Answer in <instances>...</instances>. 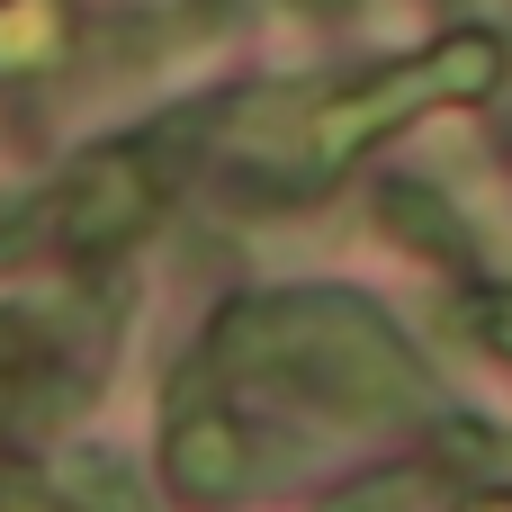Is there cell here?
<instances>
[{
	"instance_id": "cell-1",
	"label": "cell",
	"mask_w": 512,
	"mask_h": 512,
	"mask_svg": "<svg viewBox=\"0 0 512 512\" xmlns=\"http://www.w3.org/2000/svg\"><path fill=\"white\" fill-rule=\"evenodd\" d=\"M216 360L270 378V387H297L333 414H423L432 405V378L396 342V324L360 297H333V288L234 306L216 324Z\"/></svg>"
},
{
	"instance_id": "cell-2",
	"label": "cell",
	"mask_w": 512,
	"mask_h": 512,
	"mask_svg": "<svg viewBox=\"0 0 512 512\" xmlns=\"http://www.w3.org/2000/svg\"><path fill=\"white\" fill-rule=\"evenodd\" d=\"M495 81H504V36L459 27V36H441V45H423V54L387 63V72H360V81H342L324 99H297V171L333 180L351 153H369L405 117L450 108V99H486Z\"/></svg>"
},
{
	"instance_id": "cell-3",
	"label": "cell",
	"mask_w": 512,
	"mask_h": 512,
	"mask_svg": "<svg viewBox=\"0 0 512 512\" xmlns=\"http://www.w3.org/2000/svg\"><path fill=\"white\" fill-rule=\"evenodd\" d=\"M153 198H162L153 162H144L135 144H99V153H81V162L63 171V189H54V243L81 252V261H99V252H117V243L153 216Z\"/></svg>"
},
{
	"instance_id": "cell-4",
	"label": "cell",
	"mask_w": 512,
	"mask_h": 512,
	"mask_svg": "<svg viewBox=\"0 0 512 512\" xmlns=\"http://www.w3.org/2000/svg\"><path fill=\"white\" fill-rule=\"evenodd\" d=\"M162 477L189 495V504H234L252 477H261V450L234 414H180L171 441H162Z\"/></svg>"
},
{
	"instance_id": "cell-5",
	"label": "cell",
	"mask_w": 512,
	"mask_h": 512,
	"mask_svg": "<svg viewBox=\"0 0 512 512\" xmlns=\"http://www.w3.org/2000/svg\"><path fill=\"white\" fill-rule=\"evenodd\" d=\"M54 54V0H0V72H27Z\"/></svg>"
},
{
	"instance_id": "cell-6",
	"label": "cell",
	"mask_w": 512,
	"mask_h": 512,
	"mask_svg": "<svg viewBox=\"0 0 512 512\" xmlns=\"http://www.w3.org/2000/svg\"><path fill=\"white\" fill-rule=\"evenodd\" d=\"M468 324L486 333L495 360H512V288H477V297H468Z\"/></svg>"
},
{
	"instance_id": "cell-7",
	"label": "cell",
	"mask_w": 512,
	"mask_h": 512,
	"mask_svg": "<svg viewBox=\"0 0 512 512\" xmlns=\"http://www.w3.org/2000/svg\"><path fill=\"white\" fill-rule=\"evenodd\" d=\"M27 243H36V207L27 198H0V261H18Z\"/></svg>"
},
{
	"instance_id": "cell-8",
	"label": "cell",
	"mask_w": 512,
	"mask_h": 512,
	"mask_svg": "<svg viewBox=\"0 0 512 512\" xmlns=\"http://www.w3.org/2000/svg\"><path fill=\"white\" fill-rule=\"evenodd\" d=\"M405 504H414V486H405V477H387V486H360L351 504H333V512H405Z\"/></svg>"
},
{
	"instance_id": "cell-9",
	"label": "cell",
	"mask_w": 512,
	"mask_h": 512,
	"mask_svg": "<svg viewBox=\"0 0 512 512\" xmlns=\"http://www.w3.org/2000/svg\"><path fill=\"white\" fill-rule=\"evenodd\" d=\"M459 512H512V486H486V495H468Z\"/></svg>"
}]
</instances>
